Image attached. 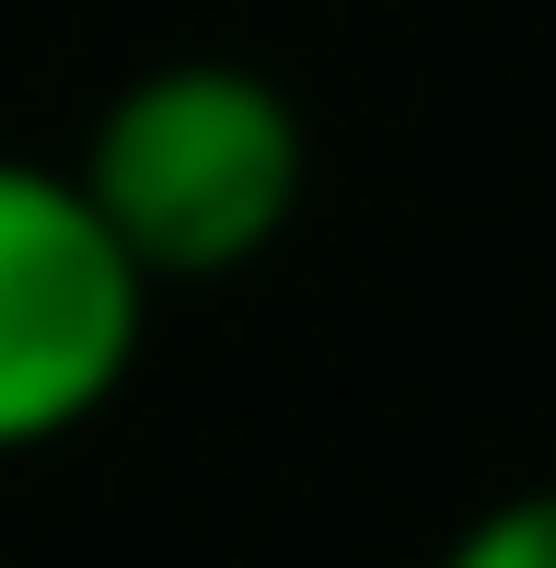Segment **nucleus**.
<instances>
[{
    "mask_svg": "<svg viewBox=\"0 0 556 568\" xmlns=\"http://www.w3.org/2000/svg\"><path fill=\"white\" fill-rule=\"evenodd\" d=\"M70 186L151 291H209V278H244L301 221L313 128L244 59H163L105 93Z\"/></svg>",
    "mask_w": 556,
    "mask_h": 568,
    "instance_id": "1",
    "label": "nucleus"
},
{
    "mask_svg": "<svg viewBox=\"0 0 556 568\" xmlns=\"http://www.w3.org/2000/svg\"><path fill=\"white\" fill-rule=\"evenodd\" d=\"M151 278L82 210L70 163L0 151V453L93 429L140 372Z\"/></svg>",
    "mask_w": 556,
    "mask_h": 568,
    "instance_id": "2",
    "label": "nucleus"
},
{
    "mask_svg": "<svg viewBox=\"0 0 556 568\" xmlns=\"http://www.w3.org/2000/svg\"><path fill=\"white\" fill-rule=\"evenodd\" d=\"M441 568H556V487H511L441 546Z\"/></svg>",
    "mask_w": 556,
    "mask_h": 568,
    "instance_id": "3",
    "label": "nucleus"
}]
</instances>
